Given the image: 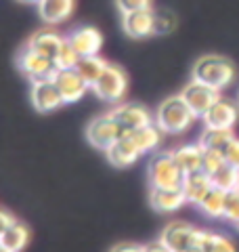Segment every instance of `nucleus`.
<instances>
[{
    "instance_id": "obj_5",
    "label": "nucleus",
    "mask_w": 239,
    "mask_h": 252,
    "mask_svg": "<svg viewBox=\"0 0 239 252\" xmlns=\"http://www.w3.org/2000/svg\"><path fill=\"white\" fill-rule=\"evenodd\" d=\"M124 135H126L124 128L118 124V120L111 116V112L94 118V120L89 124V128H86V139H89V143L94 149H101V152H107V149L114 145L118 139H122Z\"/></svg>"
},
{
    "instance_id": "obj_41",
    "label": "nucleus",
    "mask_w": 239,
    "mask_h": 252,
    "mask_svg": "<svg viewBox=\"0 0 239 252\" xmlns=\"http://www.w3.org/2000/svg\"><path fill=\"white\" fill-rule=\"evenodd\" d=\"M237 189H239V187H237Z\"/></svg>"
},
{
    "instance_id": "obj_26",
    "label": "nucleus",
    "mask_w": 239,
    "mask_h": 252,
    "mask_svg": "<svg viewBox=\"0 0 239 252\" xmlns=\"http://www.w3.org/2000/svg\"><path fill=\"white\" fill-rule=\"evenodd\" d=\"M210 177H212V183L216 187H220V189H225V191H235V189L239 187V168L231 166L229 162H225Z\"/></svg>"
},
{
    "instance_id": "obj_8",
    "label": "nucleus",
    "mask_w": 239,
    "mask_h": 252,
    "mask_svg": "<svg viewBox=\"0 0 239 252\" xmlns=\"http://www.w3.org/2000/svg\"><path fill=\"white\" fill-rule=\"evenodd\" d=\"M182 99L189 103V107L195 112L197 118H202L208 109L220 99V91L212 89L208 84H202L197 80H191L185 89H182Z\"/></svg>"
},
{
    "instance_id": "obj_18",
    "label": "nucleus",
    "mask_w": 239,
    "mask_h": 252,
    "mask_svg": "<svg viewBox=\"0 0 239 252\" xmlns=\"http://www.w3.org/2000/svg\"><path fill=\"white\" fill-rule=\"evenodd\" d=\"M63 42H65V38H61L57 32H53V30H40V32H36V34L28 40V46H30V49H34L36 53L44 55V57H49V59L55 61L57 53L61 51Z\"/></svg>"
},
{
    "instance_id": "obj_1",
    "label": "nucleus",
    "mask_w": 239,
    "mask_h": 252,
    "mask_svg": "<svg viewBox=\"0 0 239 252\" xmlns=\"http://www.w3.org/2000/svg\"><path fill=\"white\" fill-rule=\"evenodd\" d=\"M195 120L197 116L182 99V94H172V97L164 99L153 114V122L166 135H180V132L189 130Z\"/></svg>"
},
{
    "instance_id": "obj_31",
    "label": "nucleus",
    "mask_w": 239,
    "mask_h": 252,
    "mask_svg": "<svg viewBox=\"0 0 239 252\" xmlns=\"http://www.w3.org/2000/svg\"><path fill=\"white\" fill-rule=\"evenodd\" d=\"M225 217H227L235 227L239 225V189H235V191H229V193H227Z\"/></svg>"
},
{
    "instance_id": "obj_11",
    "label": "nucleus",
    "mask_w": 239,
    "mask_h": 252,
    "mask_svg": "<svg viewBox=\"0 0 239 252\" xmlns=\"http://www.w3.org/2000/svg\"><path fill=\"white\" fill-rule=\"evenodd\" d=\"M111 116L118 120V124L124 128L126 135L134 132L137 128H143L147 124H153V118H151L149 109L139 103H118L111 109Z\"/></svg>"
},
{
    "instance_id": "obj_38",
    "label": "nucleus",
    "mask_w": 239,
    "mask_h": 252,
    "mask_svg": "<svg viewBox=\"0 0 239 252\" xmlns=\"http://www.w3.org/2000/svg\"><path fill=\"white\" fill-rule=\"evenodd\" d=\"M19 2H34V4H38L40 0H19Z\"/></svg>"
},
{
    "instance_id": "obj_35",
    "label": "nucleus",
    "mask_w": 239,
    "mask_h": 252,
    "mask_svg": "<svg viewBox=\"0 0 239 252\" xmlns=\"http://www.w3.org/2000/svg\"><path fill=\"white\" fill-rule=\"evenodd\" d=\"M0 223H2V229H4V227H11L17 223V219H15L9 210H0Z\"/></svg>"
},
{
    "instance_id": "obj_21",
    "label": "nucleus",
    "mask_w": 239,
    "mask_h": 252,
    "mask_svg": "<svg viewBox=\"0 0 239 252\" xmlns=\"http://www.w3.org/2000/svg\"><path fill=\"white\" fill-rule=\"evenodd\" d=\"M28 242H30V231L19 220L11 227H4L2 233H0V246L11 252H21L28 246Z\"/></svg>"
},
{
    "instance_id": "obj_4",
    "label": "nucleus",
    "mask_w": 239,
    "mask_h": 252,
    "mask_svg": "<svg viewBox=\"0 0 239 252\" xmlns=\"http://www.w3.org/2000/svg\"><path fill=\"white\" fill-rule=\"evenodd\" d=\"M92 91L105 103H120L124 99L126 91H128V76H126V72L120 65L109 63L103 76L94 82Z\"/></svg>"
},
{
    "instance_id": "obj_39",
    "label": "nucleus",
    "mask_w": 239,
    "mask_h": 252,
    "mask_svg": "<svg viewBox=\"0 0 239 252\" xmlns=\"http://www.w3.org/2000/svg\"><path fill=\"white\" fill-rule=\"evenodd\" d=\"M0 252H11V250H6V248H2V246H0Z\"/></svg>"
},
{
    "instance_id": "obj_15",
    "label": "nucleus",
    "mask_w": 239,
    "mask_h": 252,
    "mask_svg": "<svg viewBox=\"0 0 239 252\" xmlns=\"http://www.w3.org/2000/svg\"><path fill=\"white\" fill-rule=\"evenodd\" d=\"M202 120L208 128H233L239 120V112L233 103H229L225 99H218L216 103L202 116Z\"/></svg>"
},
{
    "instance_id": "obj_12",
    "label": "nucleus",
    "mask_w": 239,
    "mask_h": 252,
    "mask_svg": "<svg viewBox=\"0 0 239 252\" xmlns=\"http://www.w3.org/2000/svg\"><path fill=\"white\" fill-rule=\"evenodd\" d=\"M122 30L128 38L155 36V11L143 9V11L122 13Z\"/></svg>"
},
{
    "instance_id": "obj_36",
    "label": "nucleus",
    "mask_w": 239,
    "mask_h": 252,
    "mask_svg": "<svg viewBox=\"0 0 239 252\" xmlns=\"http://www.w3.org/2000/svg\"><path fill=\"white\" fill-rule=\"evenodd\" d=\"M143 252H170V250L166 248L162 242H155V244H145V246H143Z\"/></svg>"
},
{
    "instance_id": "obj_34",
    "label": "nucleus",
    "mask_w": 239,
    "mask_h": 252,
    "mask_svg": "<svg viewBox=\"0 0 239 252\" xmlns=\"http://www.w3.org/2000/svg\"><path fill=\"white\" fill-rule=\"evenodd\" d=\"M109 252H143V246H139V244H130V242H122L118 244V246H114Z\"/></svg>"
},
{
    "instance_id": "obj_6",
    "label": "nucleus",
    "mask_w": 239,
    "mask_h": 252,
    "mask_svg": "<svg viewBox=\"0 0 239 252\" xmlns=\"http://www.w3.org/2000/svg\"><path fill=\"white\" fill-rule=\"evenodd\" d=\"M202 229L185 223V220H172L166 225V229L159 235V242L164 244L170 252H187L202 240Z\"/></svg>"
},
{
    "instance_id": "obj_30",
    "label": "nucleus",
    "mask_w": 239,
    "mask_h": 252,
    "mask_svg": "<svg viewBox=\"0 0 239 252\" xmlns=\"http://www.w3.org/2000/svg\"><path fill=\"white\" fill-rule=\"evenodd\" d=\"M225 154L222 152H214V149H206L204 154V170L208 172V175H214L222 164H225Z\"/></svg>"
},
{
    "instance_id": "obj_10",
    "label": "nucleus",
    "mask_w": 239,
    "mask_h": 252,
    "mask_svg": "<svg viewBox=\"0 0 239 252\" xmlns=\"http://www.w3.org/2000/svg\"><path fill=\"white\" fill-rule=\"evenodd\" d=\"M53 82L57 84L61 97L65 103H78L90 89L89 82L80 76L78 69H57L53 76Z\"/></svg>"
},
{
    "instance_id": "obj_32",
    "label": "nucleus",
    "mask_w": 239,
    "mask_h": 252,
    "mask_svg": "<svg viewBox=\"0 0 239 252\" xmlns=\"http://www.w3.org/2000/svg\"><path fill=\"white\" fill-rule=\"evenodd\" d=\"M116 4H118V9L122 11V13L153 9V0H116Z\"/></svg>"
},
{
    "instance_id": "obj_13",
    "label": "nucleus",
    "mask_w": 239,
    "mask_h": 252,
    "mask_svg": "<svg viewBox=\"0 0 239 252\" xmlns=\"http://www.w3.org/2000/svg\"><path fill=\"white\" fill-rule=\"evenodd\" d=\"M67 42L74 46L82 57H90V55H99L101 46H103V36L97 28L82 26L67 36Z\"/></svg>"
},
{
    "instance_id": "obj_24",
    "label": "nucleus",
    "mask_w": 239,
    "mask_h": 252,
    "mask_svg": "<svg viewBox=\"0 0 239 252\" xmlns=\"http://www.w3.org/2000/svg\"><path fill=\"white\" fill-rule=\"evenodd\" d=\"M235 139L233 128H208L206 126L199 143L204 145V149H214V152H225L227 145Z\"/></svg>"
},
{
    "instance_id": "obj_2",
    "label": "nucleus",
    "mask_w": 239,
    "mask_h": 252,
    "mask_svg": "<svg viewBox=\"0 0 239 252\" xmlns=\"http://www.w3.org/2000/svg\"><path fill=\"white\" fill-rule=\"evenodd\" d=\"M191 78L216 91H225L235 80V65L233 61L222 57V55H204L195 61L193 69H191Z\"/></svg>"
},
{
    "instance_id": "obj_20",
    "label": "nucleus",
    "mask_w": 239,
    "mask_h": 252,
    "mask_svg": "<svg viewBox=\"0 0 239 252\" xmlns=\"http://www.w3.org/2000/svg\"><path fill=\"white\" fill-rule=\"evenodd\" d=\"M204 154L206 149L202 143H193V145H182L174 152L179 166L185 172H195V170H204Z\"/></svg>"
},
{
    "instance_id": "obj_27",
    "label": "nucleus",
    "mask_w": 239,
    "mask_h": 252,
    "mask_svg": "<svg viewBox=\"0 0 239 252\" xmlns=\"http://www.w3.org/2000/svg\"><path fill=\"white\" fill-rule=\"evenodd\" d=\"M199 246H202L204 252H235L233 242L225 235L212 233V231H204L202 240H199Z\"/></svg>"
},
{
    "instance_id": "obj_3",
    "label": "nucleus",
    "mask_w": 239,
    "mask_h": 252,
    "mask_svg": "<svg viewBox=\"0 0 239 252\" xmlns=\"http://www.w3.org/2000/svg\"><path fill=\"white\" fill-rule=\"evenodd\" d=\"M187 172L179 166L174 152H159L149 162V185L151 187H166V189H180L185 183Z\"/></svg>"
},
{
    "instance_id": "obj_25",
    "label": "nucleus",
    "mask_w": 239,
    "mask_h": 252,
    "mask_svg": "<svg viewBox=\"0 0 239 252\" xmlns=\"http://www.w3.org/2000/svg\"><path fill=\"white\" fill-rule=\"evenodd\" d=\"M107 65H109V63L103 57H99V55H90V57H82V59H80L76 69H78L80 76H82L84 80L89 82L90 89H92L94 82H97L99 78L103 76V72L107 69Z\"/></svg>"
},
{
    "instance_id": "obj_28",
    "label": "nucleus",
    "mask_w": 239,
    "mask_h": 252,
    "mask_svg": "<svg viewBox=\"0 0 239 252\" xmlns=\"http://www.w3.org/2000/svg\"><path fill=\"white\" fill-rule=\"evenodd\" d=\"M80 59H82V55H80L74 49V46L67 42V38H65V42H63L61 51L57 53V57H55V65H57L59 69H76Z\"/></svg>"
},
{
    "instance_id": "obj_14",
    "label": "nucleus",
    "mask_w": 239,
    "mask_h": 252,
    "mask_svg": "<svg viewBox=\"0 0 239 252\" xmlns=\"http://www.w3.org/2000/svg\"><path fill=\"white\" fill-rule=\"evenodd\" d=\"M105 156H107V160H109L111 166L126 168V166H132V164L137 162L143 154H141V149L137 147V143L132 141V137L124 135L122 139H118L116 143L107 149Z\"/></svg>"
},
{
    "instance_id": "obj_22",
    "label": "nucleus",
    "mask_w": 239,
    "mask_h": 252,
    "mask_svg": "<svg viewBox=\"0 0 239 252\" xmlns=\"http://www.w3.org/2000/svg\"><path fill=\"white\" fill-rule=\"evenodd\" d=\"M227 193L225 189H220L216 185H212L208 189V193L197 202V208L206 212L208 217H225V206H227Z\"/></svg>"
},
{
    "instance_id": "obj_9",
    "label": "nucleus",
    "mask_w": 239,
    "mask_h": 252,
    "mask_svg": "<svg viewBox=\"0 0 239 252\" xmlns=\"http://www.w3.org/2000/svg\"><path fill=\"white\" fill-rule=\"evenodd\" d=\"M31 103L34 109L40 114H51L55 109H59L65 101H63L57 84L53 82V78L46 80H34L31 82Z\"/></svg>"
},
{
    "instance_id": "obj_37",
    "label": "nucleus",
    "mask_w": 239,
    "mask_h": 252,
    "mask_svg": "<svg viewBox=\"0 0 239 252\" xmlns=\"http://www.w3.org/2000/svg\"><path fill=\"white\" fill-rule=\"evenodd\" d=\"M187 252H204V250H202V246H199V244H197V246H193V248H189Z\"/></svg>"
},
{
    "instance_id": "obj_16",
    "label": "nucleus",
    "mask_w": 239,
    "mask_h": 252,
    "mask_svg": "<svg viewBox=\"0 0 239 252\" xmlns=\"http://www.w3.org/2000/svg\"><path fill=\"white\" fill-rule=\"evenodd\" d=\"M149 200H151V208L157 210V212H177L179 208H182L187 204V195L185 191L180 189H166V187H151V193H149Z\"/></svg>"
},
{
    "instance_id": "obj_7",
    "label": "nucleus",
    "mask_w": 239,
    "mask_h": 252,
    "mask_svg": "<svg viewBox=\"0 0 239 252\" xmlns=\"http://www.w3.org/2000/svg\"><path fill=\"white\" fill-rule=\"evenodd\" d=\"M17 67L21 69L23 76H28L31 82L34 80H46V78H53L55 72H57V65L55 61L44 57V55L36 53L34 49H30L26 44L21 49V53L17 55Z\"/></svg>"
},
{
    "instance_id": "obj_17",
    "label": "nucleus",
    "mask_w": 239,
    "mask_h": 252,
    "mask_svg": "<svg viewBox=\"0 0 239 252\" xmlns=\"http://www.w3.org/2000/svg\"><path fill=\"white\" fill-rule=\"evenodd\" d=\"M36 6L40 19L49 26H57L71 17L76 9V0H40Z\"/></svg>"
},
{
    "instance_id": "obj_19",
    "label": "nucleus",
    "mask_w": 239,
    "mask_h": 252,
    "mask_svg": "<svg viewBox=\"0 0 239 252\" xmlns=\"http://www.w3.org/2000/svg\"><path fill=\"white\" fill-rule=\"evenodd\" d=\"M212 177L208 175L206 170H195V172H187L185 177V183H182V191L187 195V202L189 204H195L208 193V189L212 187Z\"/></svg>"
},
{
    "instance_id": "obj_40",
    "label": "nucleus",
    "mask_w": 239,
    "mask_h": 252,
    "mask_svg": "<svg viewBox=\"0 0 239 252\" xmlns=\"http://www.w3.org/2000/svg\"><path fill=\"white\" fill-rule=\"evenodd\" d=\"M237 229H239V225H237Z\"/></svg>"
},
{
    "instance_id": "obj_23",
    "label": "nucleus",
    "mask_w": 239,
    "mask_h": 252,
    "mask_svg": "<svg viewBox=\"0 0 239 252\" xmlns=\"http://www.w3.org/2000/svg\"><path fill=\"white\" fill-rule=\"evenodd\" d=\"M128 135L132 137V141H134V143H137V147L141 149V154L153 152V149H157L159 141H162V130L157 128L155 122L143 126V128H137L134 132H128Z\"/></svg>"
},
{
    "instance_id": "obj_33",
    "label": "nucleus",
    "mask_w": 239,
    "mask_h": 252,
    "mask_svg": "<svg viewBox=\"0 0 239 252\" xmlns=\"http://www.w3.org/2000/svg\"><path fill=\"white\" fill-rule=\"evenodd\" d=\"M225 160L231 164V166H235V168H239V139H233L231 143L227 145V149L225 152Z\"/></svg>"
},
{
    "instance_id": "obj_29",
    "label": "nucleus",
    "mask_w": 239,
    "mask_h": 252,
    "mask_svg": "<svg viewBox=\"0 0 239 252\" xmlns=\"http://www.w3.org/2000/svg\"><path fill=\"white\" fill-rule=\"evenodd\" d=\"M177 30V15L168 9L155 11V36H166Z\"/></svg>"
}]
</instances>
